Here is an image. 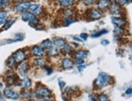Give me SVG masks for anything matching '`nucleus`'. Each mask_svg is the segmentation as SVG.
<instances>
[{"instance_id":"f257e3e1","label":"nucleus","mask_w":132,"mask_h":101,"mask_svg":"<svg viewBox=\"0 0 132 101\" xmlns=\"http://www.w3.org/2000/svg\"><path fill=\"white\" fill-rule=\"evenodd\" d=\"M110 82V76L105 73H100L95 80V86L98 88H104Z\"/></svg>"},{"instance_id":"f03ea898","label":"nucleus","mask_w":132,"mask_h":101,"mask_svg":"<svg viewBox=\"0 0 132 101\" xmlns=\"http://www.w3.org/2000/svg\"><path fill=\"white\" fill-rule=\"evenodd\" d=\"M22 20H24L25 22H29V24L32 27H35V25L38 24L39 20L37 18L36 15H34L31 12H24L21 15Z\"/></svg>"},{"instance_id":"7ed1b4c3","label":"nucleus","mask_w":132,"mask_h":101,"mask_svg":"<svg viewBox=\"0 0 132 101\" xmlns=\"http://www.w3.org/2000/svg\"><path fill=\"white\" fill-rule=\"evenodd\" d=\"M30 4L31 3H30L29 1H22L21 3H18L15 7V10L19 13L26 12L27 11H28V8H29Z\"/></svg>"},{"instance_id":"20e7f679","label":"nucleus","mask_w":132,"mask_h":101,"mask_svg":"<svg viewBox=\"0 0 132 101\" xmlns=\"http://www.w3.org/2000/svg\"><path fill=\"white\" fill-rule=\"evenodd\" d=\"M12 57L15 60V63H20L26 59V54L24 50L19 49L12 54Z\"/></svg>"},{"instance_id":"39448f33","label":"nucleus","mask_w":132,"mask_h":101,"mask_svg":"<svg viewBox=\"0 0 132 101\" xmlns=\"http://www.w3.org/2000/svg\"><path fill=\"white\" fill-rule=\"evenodd\" d=\"M3 94L7 99H16L19 97V94L16 91H15L14 90L11 88V87H6L4 88Z\"/></svg>"},{"instance_id":"423d86ee","label":"nucleus","mask_w":132,"mask_h":101,"mask_svg":"<svg viewBox=\"0 0 132 101\" xmlns=\"http://www.w3.org/2000/svg\"><path fill=\"white\" fill-rule=\"evenodd\" d=\"M88 16L91 20H99L102 17V12L100 10L96 9V8H92L89 11H88Z\"/></svg>"},{"instance_id":"0eeeda50","label":"nucleus","mask_w":132,"mask_h":101,"mask_svg":"<svg viewBox=\"0 0 132 101\" xmlns=\"http://www.w3.org/2000/svg\"><path fill=\"white\" fill-rule=\"evenodd\" d=\"M28 70H29V65L26 61H22L18 66V72L23 78H26V73Z\"/></svg>"},{"instance_id":"6e6552de","label":"nucleus","mask_w":132,"mask_h":101,"mask_svg":"<svg viewBox=\"0 0 132 101\" xmlns=\"http://www.w3.org/2000/svg\"><path fill=\"white\" fill-rule=\"evenodd\" d=\"M36 95L38 97H50L51 95V91L46 87H41L36 91Z\"/></svg>"},{"instance_id":"1a4fd4ad","label":"nucleus","mask_w":132,"mask_h":101,"mask_svg":"<svg viewBox=\"0 0 132 101\" xmlns=\"http://www.w3.org/2000/svg\"><path fill=\"white\" fill-rule=\"evenodd\" d=\"M31 53L36 57H43L45 54V49L42 46H33L31 49Z\"/></svg>"},{"instance_id":"9d476101","label":"nucleus","mask_w":132,"mask_h":101,"mask_svg":"<svg viewBox=\"0 0 132 101\" xmlns=\"http://www.w3.org/2000/svg\"><path fill=\"white\" fill-rule=\"evenodd\" d=\"M42 7L40 6L39 4H37V3H33V4H30L29 6V8H28V12L34 14V15H39L41 14L42 12Z\"/></svg>"},{"instance_id":"9b49d317","label":"nucleus","mask_w":132,"mask_h":101,"mask_svg":"<svg viewBox=\"0 0 132 101\" xmlns=\"http://www.w3.org/2000/svg\"><path fill=\"white\" fill-rule=\"evenodd\" d=\"M74 61L68 58H65L62 60V67L65 70H68V69H71L74 66Z\"/></svg>"},{"instance_id":"f8f14e48","label":"nucleus","mask_w":132,"mask_h":101,"mask_svg":"<svg viewBox=\"0 0 132 101\" xmlns=\"http://www.w3.org/2000/svg\"><path fill=\"white\" fill-rule=\"evenodd\" d=\"M110 13L113 15H117L120 14V12H121V7H120V5L117 3H113L110 4Z\"/></svg>"},{"instance_id":"ddd939ff","label":"nucleus","mask_w":132,"mask_h":101,"mask_svg":"<svg viewBox=\"0 0 132 101\" xmlns=\"http://www.w3.org/2000/svg\"><path fill=\"white\" fill-rule=\"evenodd\" d=\"M111 4V1L110 0H99L98 3H97V7L101 11L106 10L110 7Z\"/></svg>"},{"instance_id":"4468645a","label":"nucleus","mask_w":132,"mask_h":101,"mask_svg":"<svg viewBox=\"0 0 132 101\" xmlns=\"http://www.w3.org/2000/svg\"><path fill=\"white\" fill-rule=\"evenodd\" d=\"M20 86L22 87L23 88L25 89V90H28V89L31 87V86H32V81H31V79L28 78L27 77L26 78H24L20 81Z\"/></svg>"},{"instance_id":"2eb2a0df","label":"nucleus","mask_w":132,"mask_h":101,"mask_svg":"<svg viewBox=\"0 0 132 101\" xmlns=\"http://www.w3.org/2000/svg\"><path fill=\"white\" fill-rule=\"evenodd\" d=\"M88 56V51L87 50H79L76 52L74 55V58L76 59H85Z\"/></svg>"},{"instance_id":"dca6fc26","label":"nucleus","mask_w":132,"mask_h":101,"mask_svg":"<svg viewBox=\"0 0 132 101\" xmlns=\"http://www.w3.org/2000/svg\"><path fill=\"white\" fill-rule=\"evenodd\" d=\"M54 45L58 47V48H63V46L65 45V44H67L66 43V41L64 40V39L62 38H60V37H56L54 39Z\"/></svg>"},{"instance_id":"f3484780","label":"nucleus","mask_w":132,"mask_h":101,"mask_svg":"<svg viewBox=\"0 0 132 101\" xmlns=\"http://www.w3.org/2000/svg\"><path fill=\"white\" fill-rule=\"evenodd\" d=\"M59 53V49L58 47H51L50 49H48V51H47V54L50 57H56V56H58Z\"/></svg>"},{"instance_id":"a211bd4d","label":"nucleus","mask_w":132,"mask_h":101,"mask_svg":"<svg viewBox=\"0 0 132 101\" xmlns=\"http://www.w3.org/2000/svg\"><path fill=\"white\" fill-rule=\"evenodd\" d=\"M58 2L62 7H70L73 6L75 3V0H58Z\"/></svg>"},{"instance_id":"6ab92c4d","label":"nucleus","mask_w":132,"mask_h":101,"mask_svg":"<svg viewBox=\"0 0 132 101\" xmlns=\"http://www.w3.org/2000/svg\"><path fill=\"white\" fill-rule=\"evenodd\" d=\"M112 22L113 24H115L118 27H122L126 24V22L122 18H118V17H113Z\"/></svg>"},{"instance_id":"aec40b11","label":"nucleus","mask_w":132,"mask_h":101,"mask_svg":"<svg viewBox=\"0 0 132 101\" xmlns=\"http://www.w3.org/2000/svg\"><path fill=\"white\" fill-rule=\"evenodd\" d=\"M33 64L34 66H36L37 67L44 66L45 64V60L42 57H37V58L33 60Z\"/></svg>"},{"instance_id":"412c9836","label":"nucleus","mask_w":132,"mask_h":101,"mask_svg":"<svg viewBox=\"0 0 132 101\" xmlns=\"http://www.w3.org/2000/svg\"><path fill=\"white\" fill-rule=\"evenodd\" d=\"M53 44H54L53 41H51L50 40H45V41H43L41 43V46L43 47L44 49H50V48L52 47V46H53Z\"/></svg>"},{"instance_id":"4be33fe9","label":"nucleus","mask_w":132,"mask_h":101,"mask_svg":"<svg viewBox=\"0 0 132 101\" xmlns=\"http://www.w3.org/2000/svg\"><path fill=\"white\" fill-rule=\"evenodd\" d=\"M21 95L24 98H26V99H33L35 96H37L36 95V92L35 93H32V92H29V91H24V92H22Z\"/></svg>"},{"instance_id":"5701e85b","label":"nucleus","mask_w":132,"mask_h":101,"mask_svg":"<svg viewBox=\"0 0 132 101\" xmlns=\"http://www.w3.org/2000/svg\"><path fill=\"white\" fill-rule=\"evenodd\" d=\"M71 52V46L69 44H66L63 46V48H62V53L64 55L69 54Z\"/></svg>"},{"instance_id":"b1692460","label":"nucleus","mask_w":132,"mask_h":101,"mask_svg":"<svg viewBox=\"0 0 132 101\" xmlns=\"http://www.w3.org/2000/svg\"><path fill=\"white\" fill-rule=\"evenodd\" d=\"M113 33H114V35H115L116 36H120L123 35L124 31L122 29V27H118L117 26L115 29H113Z\"/></svg>"},{"instance_id":"393cba45","label":"nucleus","mask_w":132,"mask_h":101,"mask_svg":"<svg viewBox=\"0 0 132 101\" xmlns=\"http://www.w3.org/2000/svg\"><path fill=\"white\" fill-rule=\"evenodd\" d=\"M75 22H76V20H72L71 17H68V16H67L66 18L63 19V24L65 26H68V25H70L73 23H75Z\"/></svg>"},{"instance_id":"a878e982","label":"nucleus","mask_w":132,"mask_h":101,"mask_svg":"<svg viewBox=\"0 0 132 101\" xmlns=\"http://www.w3.org/2000/svg\"><path fill=\"white\" fill-rule=\"evenodd\" d=\"M107 32H108L107 30H105V29H102V30H101V31H99V32H97L94 33V34H93V35H92V36H93V37H99V36H102V35L105 34V33H107Z\"/></svg>"},{"instance_id":"bb28decb","label":"nucleus","mask_w":132,"mask_h":101,"mask_svg":"<svg viewBox=\"0 0 132 101\" xmlns=\"http://www.w3.org/2000/svg\"><path fill=\"white\" fill-rule=\"evenodd\" d=\"M15 63V60H14V58H13L12 56H11V58H8V60L7 61V66H8V67L13 66Z\"/></svg>"},{"instance_id":"cd10ccee","label":"nucleus","mask_w":132,"mask_h":101,"mask_svg":"<svg viewBox=\"0 0 132 101\" xmlns=\"http://www.w3.org/2000/svg\"><path fill=\"white\" fill-rule=\"evenodd\" d=\"M13 23H14V20H8V21H6V23L4 24L5 25H4V29H8L9 27L13 24Z\"/></svg>"},{"instance_id":"c85d7f7f","label":"nucleus","mask_w":132,"mask_h":101,"mask_svg":"<svg viewBox=\"0 0 132 101\" xmlns=\"http://www.w3.org/2000/svg\"><path fill=\"white\" fill-rule=\"evenodd\" d=\"M98 99L101 100V101H109L110 99H109V97L107 96L105 94H101L99 95V97H98Z\"/></svg>"},{"instance_id":"c756f323","label":"nucleus","mask_w":132,"mask_h":101,"mask_svg":"<svg viewBox=\"0 0 132 101\" xmlns=\"http://www.w3.org/2000/svg\"><path fill=\"white\" fill-rule=\"evenodd\" d=\"M73 13H74V12L71 10V9H69V8H67V9H65L64 10V15H66V16H71V15H73Z\"/></svg>"},{"instance_id":"7c9ffc66","label":"nucleus","mask_w":132,"mask_h":101,"mask_svg":"<svg viewBox=\"0 0 132 101\" xmlns=\"http://www.w3.org/2000/svg\"><path fill=\"white\" fill-rule=\"evenodd\" d=\"M9 3V0H0V9L6 7Z\"/></svg>"},{"instance_id":"2f4dec72","label":"nucleus","mask_w":132,"mask_h":101,"mask_svg":"<svg viewBox=\"0 0 132 101\" xmlns=\"http://www.w3.org/2000/svg\"><path fill=\"white\" fill-rule=\"evenodd\" d=\"M97 0H84V3L85 5H88V6H91L94 3H96Z\"/></svg>"},{"instance_id":"473e14b6","label":"nucleus","mask_w":132,"mask_h":101,"mask_svg":"<svg viewBox=\"0 0 132 101\" xmlns=\"http://www.w3.org/2000/svg\"><path fill=\"white\" fill-rule=\"evenodd\" d=\"M118 3L119 5L124 6V5H127L128 3V0H118Z\"/></svg>"},{"instance_id":"72a5a7b5","label":"nucleus","mask_w":132,"mask_h":101,"mask_svg":"<svg viewBox=\"0 0 132 101\" xmlns=\"http://www.w3.org/2000/svg\"><path fill=\"white\" fill-rule=\"evenodd\" d=\"M7 13L5 11H0V18H7Z\"/></svg>"},{"instance_id":"f704fd0d","label":"nucleus","mask_w":132,"mask_h":101,"mask_svg":"<svg viewBox=\"0 0 132 101\" xmlns=\"http://www.w3.org/2000/svg\"><path fill=\"white\" fill-rule=\"evenodd\" d=\"M80 38H81L83 41H86L88 39V34H86V33H81V34H80Z\"/></svg>"},{"instance_id":"c9c22d12","label":"nucleus","mask_w":132,"mask_h":101,"mask_svg":"<svg viewBox=\"0 0 132 101\" xmlns=\"http://www.w3.org/2000/svg\"><path fill=\"white\" fill-rule=\"evenodd\" d=\"M85 67H86V66H84V64H82V65H79V66L77 67V68H78V70L79 72H81V71H83L84 70Z\"/></svg>"},{"instance_id":"e433bc0d","label":"nucleus","mask_w":132,"mask_h":101,"mask_svg":"<svg viewBox=\"0 0 132 101\" xmlns=\"http://www.w3.org/2000/svg\"><path fill=\"white\" fill-rule=\"evenodd\" d=\"M76 63L77 65H82L84 63V59H76Z\"/></svg>"},{"instance_id":"4c0bfd02","label":"nucleus","mask_w":132,"mask_h":101,"mask_svg":"<svg viewBox=\"0 0 132 101\" xmlns=\"http://www.w3.org/2000/svg\"><path fill=\"white\" fill-rule=\"evenodd\" d=\"M44 67H45V70L47 71V74H48V75H50L51 73H52V70H51L50 68H49L48 66H44Z\"/></svg>"},{"instance_id":"58836bf2","label":"nucleus","mask_w":132,"mask_h":101,"mask_svg":"<svg viewBox=\"0 0 132 101\" xmlns=\"http://www.w3.org/2000/svg\"><path fill=\"white\" fill-rule=\"evenodd\" d=\"M59 86H60L61 88H63L65 87V85H66V83L63 81H62V80H59Z\"/></svg>"},{"instance_id":"ea45409f","label":"nucleus","mask_w":132,"mask_h":101,"mask_svg":"<svg viewBox=\"0 0 132 101\" xmlns=\"http://www.w3.org/2000/svg\"><path fill=\"white\" fill-rule=\"evenodd\" d=\"M6 23V18H0V26Z\"/></svg>"},{"instance_id":"a19ab883","label":"nucleus","mask_w":132,"mask_h":101,"mask_svg":"<svg viewBox=\"0 0 132 101\" xmlns=\"http://www.w3.org/2000/svg\"><path fill=\"white\" fill-rule=\"evenodd\" d=\"M126 94H127V95H131L132 94V87H129L127 91H126Z\"/></svg>"},{"instance_id":"79ce46f5","label":"nucleus","mask_w":132,"mask_h":101,"mask_svg":"<svg viewBox=\"0 0 132 101\" xmlns=\"http://www.w3.org/2000/svg\"><path fill=\"white\" fill-rule=\"evenodd\" d=\"M72 39L74 41H78V42H82V39H79V38H78V37H76V36H72Z\"/></svg>"},{"instance_id":"37998d69","label":"nucleus","mask_w":132,"mask_h":101,"mask_svg":"<svg viewBox=\"0 0 132 101\" xmlns=\"http://www.w3.org/2000/svg\"><path fill=\"white\" fill-rule=\"evenodd\" d=\"M109 41H107V40H103L102 41H101V44H103V45H107V44H109Z\"/></svg>"},{"instance_id":"c03bdc74","label":"nucleus","mask_w":132,"mask_h":101,"mask_svg":"<svg viewBox=\"0 0 132 101\" xmlns=\"http://www.w3.org/2000/svg\"><path fill=\"white\" fill-rule=\"evenodd\" d=\"M3 95H2V93H1V91H0V100H3Z\"/></svg>"},{"instance_id":"a18cd8bd","label":"nucleus","mask_w":132,"mask_h":101,"mask_svg":"<svg viewBox=\"0 0 132 101\" xmlns=\"http://www.w3.org/2000/svg\"><path fill=\"white\" fill-rule=\"evenodd\" d=\"M22 1H24V0H14V2H16V3H19V2H22Z\"/></svg>"},{"instance_id":"49530a36","label":"nucleus","mask_w":132,"mask_h":101,"mask_svg":"<svg viewBox=\"0 0 132 101\" xmlns=\"http://www.w3.org/2000/svg\"><path fill=\"white\" fill-rule=\"evenodd\" d=\"M110 1H111V2H114V1H116V0H110Z\"/></svg>"},{"instance_id":"de8ad7c7","label":"nucleus","mask_w":132,"mask_h":101,"mask_svg":"<svg viewBox=\"0 0 132 101\" xmlns=\"http://www.w3.org/2000/svg\"><path fill=\"white\" fill-rule=\"evenodd\" d=\"M129 1H130V3H132V0H129Z\"/></svg>"},{"instance_id":"09e8293b","label":"nucleus","mask_w":132,"mask_h":101,"mask_svg":"<svg viewBox=\"0 0 132 101\" xmlns=\"http://www.w3.org/2000/svg\"><path fill=\"white\" fill-rule=\"evenodd\" d=\"M131 50H132V44H131Z\"/></svg>"}]
</instances>
